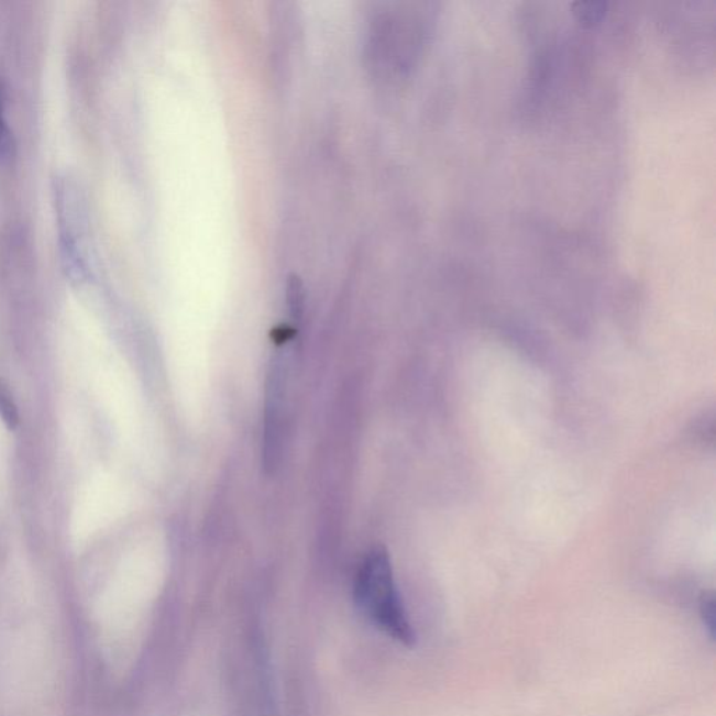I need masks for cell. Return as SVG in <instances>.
<instances>
[{
	"mask_svg": "<svg viewBox=\"0 0 716 716\" xmlns=\"http://www.w3.org/2000/svg\"><path fill=\"white\" fill-rule=\"evenodd\" d=\"M355 604L386 636L401 646L414 647L416 632L401 604L393 564L384 549H374L360 566L354 586Z\"/></svg>",
	"mask_w": 716,
	"mask_h": 716,
	"instance_id": "1",
	"label": "cell"
},
{
	"mask_svg": "<svg viewBox=\"0 0 716 716\" xmlns=\"http://www.w3.org/2000/svg\"><path fill=\"white\" fill-rule=\"evenodd\" d=\"M287 386V362L282 352L273 355L266 379L265 425H264V465L267 473L276 471L279 465L285 436V409Z\"/></svg>",
	"mask_w": 716,
	"mask_h": 716,
	"instance_id": "2",
	"label": "cell"
},
{
	"mask_svg": "<svg viewBox=\"0 0 716 716\" xmlns=\"http://www.w3.org/2000/svg\"><path fill=\"white\" fill-rule=\"evenodd\" d=\"M609 4L606 2H575L573 12L582 24L594 25L605 19Z\"/></svg>",
	"mask_w": 716,
	"mask_h": 716,
	"instance_id": "3",
	"label": "cell"
},
{
	"mask_svg": "<svg viewBox=\"0 0 716 716\" xmlns=\"http://www.w3.org/2000/svg\"><path fill=\"white\" fill-rule=\"evenodd\" d=\"M12 147L13 135L7 118V107H4L3 86L0 84V158L9 157Z\"/></svg>",
	"mask_w": 716,
	"mask_h": 716,
	"instance_id": "4",
	"label": "cell"
},
{
	"mask_svg": "<svg viewBox=\"0 0 716 716\" xmlns=\"http://www.w3.org/2000/svg\"><path fill=\"white\" fill-rule=\"evenodd\" d=\"M698 610L711 640H715V596L713 592H704L700 597Z\"/></svg>",
	"mask_w": 716,
	"mask_h": 716,
	"instance_id": "5",
	"label": "cell"
}]
</instances>
